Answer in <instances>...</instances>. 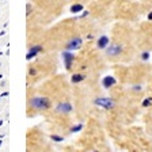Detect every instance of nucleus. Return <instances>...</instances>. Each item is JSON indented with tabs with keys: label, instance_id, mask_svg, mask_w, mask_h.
<instances>
[{
	"label": "nucleus",
	"instance_id": "dca6fc26",
	"mask_svg": "<svg viewBox=\"0 0 152 152\" xmlns=\"http://www.w3.org/2000/svg\"><path fill=\"white\" fill-rule=\"evenodd\" d=\"M133 90H134V91H140V90H141V86H134Z\"/></svg>",
	"mask_w": 152,
	"mask_h": 152
},
{
	"label": "nucleus",
	"instance_id": "7ed1b4c3",
	"mask_svg": "<svg viewBox=\"0 0 152 152\" xmlns=\"http://www.w3.org/2000/svg\"><path fill=\"white\" fill-rule=\"evenodd\" d=\"M83 44V39L80 37H75L72 38L71 41H68V44L65 45V49L66 50H76V49H79Z\"/></svg>",
	"mask_w": 152,
	"mask_h": 152
},
{
	"label": "nucleus",
	"instance_id": "9b49d317",
	"mask_svg": "<svg viewBox=\"0 0 152 152\" xmlns=\"http://www.w3.org/2000/svg\"><path fill=\"white\" fill-rule=\"evenodd\" d=\"M80 11H83L82 4H73V6L71 7V12L72 14H77V12H80Z\"/></svg>",
	"mask_w": 152,
	"mask_h": 152
},
{
	"label": "nucleus",
	"instance_id": "9d476101",
	"mask_svg": "<svg viewBox=\"0 0 152 152\" xmlns=\"http://www.w3.org/2000/svg\"><path fill=\"white\" fill-rule=\"evenodd\" d=\"M84 77L86 76L82 75V73H75V75L72 76V83H80L84 80Z\"/></svg>",
	"mask_w": 152,
	"mask_h": 152
},
{
	"label": "nucleus",
	"instance_id": "ddd939ff",
	"mask_svg": "<svg viewBox=\"0 0 152 152\" xmlns=\"http://www.w3.org/2000/svg\"><path fill=\"white\" fill-rule=\"evenodd\" d=\"M83 129V124H79L77 126H73L72 129H71V132H79V130Z\"/></svg>",
	"mask_w": 152,
	"mask_h": 152
},
{
	"label": "nucleus",
	"instance_id": "423d86ee",
	"mask_svg": "<svg viewBox=\"0 0 152 152\" xmlns=\"http://www.w3.org/2000/svg\"><path fill=\"white\" fill-rule=\"evenodd\" d=\"M63 57H64V63H65L66 69H71L72 63H73V60H75V56H73L72 53H69V52H64Z\"/></svg>",
	"mask_w": 152,
	"mask_h": 152
},
{
	"label": "nucleus",
	"instance_id": "6e6552de",
	"mask_svg": "<svg viewBox=\"0 0 152 152\" xmlns=\"http://www.w3.org/2000/svg\"><path fill=\"white\" fill-rule=\"evenodd\" d=\"M115 83H117V80L114 79L113 76H106V77L102 79V86H103L104 88H110V87L115 86Z\"/></svg>",
	"mask_w": 152,
	"mask_h": 152
},
{
	"label": "nucleus",
	"instance_id": "a211bd4d",
	"mask_svg": "<svg viewBox=\"0 0 152 152\" xmlns=\"http://www.w3.org/2000/svg\"><path fill=\"white\" fill-rule=\"evenodd\" d=\"M148 19H149V20H152V11L148 14Z\"/></svg>",
	"mask_w": 152,
	"mask_h": 152
},
{
	"label": "nucleus",
	"instance_id": "0eeeda50",
	"mask_svg": "<svg viewBox=\"0 0 152 152\" xmlns=\"http://www.w3.org/2000/svg\"><path fill=\"white\" fill-rule=\"evenodd\" d=\"M39 52H42V46L41 45H34V46H31L30 49H28V53H27V60H30V58H33V57H35Z\"/></svg>",
	"mask_w": 152,
	"mask_h": 152
},
{
	"label": "nucleus",
	"instance_id": "f3484780",
	"mask_svg": "<svg viewBox=\"0 0 152 152\" xmlns=\"http://www.w3.org/2000/svg\"><path fill=\"white\" fill-rule=\"evenodd\" d=\"M30 11H31V6L27 4V15H30Z\"/></svg>",
	"mask_w": 152,
	"mask_h": 152
},
{
	"label": "nucleus",
	"instance_id": "2eb2a0df",
	"mask_svg": "<svg viewBox=\"0 0 152 152\" xmlns=\"http://www.w3.org/2000/svg\"><path fill=\"white\" fill-rule=\"evenodd\" d=\"M52 139H53L54 141H63V137H60V136H54V134L52 136Z\"/></svg>",
	"mask_w": 152,
	"mask_h": 152
},
{
	"label": "nucleus",
	"instance_id": "f03ea898",
	"mask_svg": "<svg viewBox=\"0 0 152 152\" xmlns=\"http://www.w3.org/2000/svg\"><path fill=\"white\" fill-rule=\"evenodd\" d=\"M94 103L96 104V106H101L104 110H109V109L114 107V101L111 98H96L94 101Z\"/></svg>",
	"mask_w": 152,
	"mask_h": 152
},
{
	"label": "nucleus",
	"instance_id": "20e7f679",
	"mask_svg": "<svg viewBox=\"0 0 152 152\" xmlns=\"http://www.w3.org/2000/svg\"><path fill=\"white\" fill-rule=\"evenodd\" d=\"M122 52V46L118 44H111L107 46V49H106V53L109 54V56H118V54Z\"/></svg>",
	"mask_w": 152,
	"mask_h": 152
},
{
	"label": "nucleus",
	"instance_id": "4468645a",
	"mask_svg": "<svg viewBox=\"0 0 152 152\" xmlns=\"http://www.w3.org/2000/svg\"><path fill=\"white\" fill-rule=\"evenodd\" d=\"M141 58H142L144 61L148 60V58H149V52H144V53L141 54Z\"/></svg>",
	"mask_w": 152,
	"mask_h": 152
},
{
	"label": "nucleus",
	"instance_id": "f257e3e1",
	"mask_svg": "<svg viewBox=\"0 0 152 152\" xmlns=\"http://www.w3.org/2000/svg\"><path fill=\"white\" fill-rule=\"evenodd\" d=\"M31 107L37 109V110H46V109L50 107V101L46 96H34L30 101Z\"/></svg>",
	"mask_w": 152,
	"mask_h": 152
},
{
	"label": "nucleus",
	"instance_id": "39448f33",
	"mask_svg": "<svg viewBox=\"0 0 152 152\" xmlns=\"http://www.w3.org/2000/svg\"><path fill=\"white\" fill-rule=\"evenodd\" d=\"M72 104L69 103V102H61V103L57 104L56 107V111H58V113H71L72 111Z\"/></svg>",
	"mask_w": 152,
	"mask_h": 152
},
{
	"label": "nucleus",
	"instance_id": "1a4fd4ad",
	"mask_svg": "<svg viewBox=\"0 0 152 152\" xmlns=\"http://www.w3.org/2000/svg\"><path fill=\"white\" fill-rule=\"evenodd\" d=\"M109 44H110V41H109V37L107 35H102V37H99L98 39V48L99 49H106V48L109 46Z\"/></svg>",
	"mask_w": 152,
	"mask_h": 152
},
{
	"label": "nucleus",
	"instance_id": "6ab92c4d",
	"mask_svg": "<svg viewBox=\"0 0 152 152\" xmlns=\"http://www.w3.org/2000/svg\"><path fill=\"white\" fill-rule=\"evenodd\" d=\"M92 152H98V151H92Z\"/></svg>",
	"mask_w": 152,
	"mask_h": 152
},
{
	"label": "nucleus",
	"instance_id": "f8f14e48",
	"mask_svg": "<svg viewBox=\"0 0 152 152\" xmlns=\"http://www.w3.org/2000/svg\"><path fill=\"white\" fill-rule=\"evenodd\" d=\"M151 103H152V98H147V99H144V102H142V106H144V107H148Z\"/></svg>",
	"mask_w": 152,
	"mask_h": 152
}]
</instances>
